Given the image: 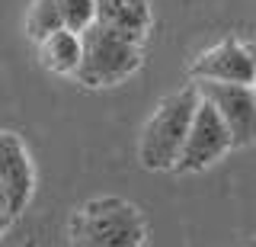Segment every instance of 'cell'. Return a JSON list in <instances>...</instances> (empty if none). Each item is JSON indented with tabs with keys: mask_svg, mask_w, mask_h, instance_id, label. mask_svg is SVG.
Returning <instances> with one entry per match:
<instances>
[{
	"mask_svg": "<svg viewBox=\"0 0 256 247\" xmlns=\"http://www.w3.org/2000/svg\"><path fill=\"white\" fill-rule=\"evenodd\" d=\"M10 221H13V218H10V215H4V212H0V237H4V234H6V228H10Z\"/></svg>",
	"mask_w": 256,
	"mask_h": 247,
	"instance_id": "obj_13",
	"label": "cell"
},
{
	"mask_svg": "<svg viewBox=\"0 0 256 247\" xmlns=\"http://www.w3.org/2000/svg\"><path fill=\"white\" fill-rule=\"evenodd\" d=\"M61 23L70 33H84L96 23V4L93 0H61Z\"/></svg>",
	"mask_w": 256,
	"mask_h": 247,
	"instance_id": "obj_11",
	"label": "cell"
},
{
	"mask_svg": "<svg viewBox=\"0 0 256 247\" xmlns=\"http://www.w3.org/2000/svg\"><path fill=\"white\" fill-rule=\"evenodd\" d=\"M228 151H234L228 125L221 122V116L214 113L212 103L198 97L192 122H189V132H186V141H182L180 154H176L173 170L176 173H198V170H205V167L218 164Z\"/></svg>",
	"mask_w": 256,
	"mask_h": 247,
	"instance_id": "obj_4",
	"label": "cell"
},
{
	"mask_svg": "<svg viewBox=\"0 0 256 247\" xmlns=\"http://www.w3.org/2000/svg\"><path fill=\"white\" fill-rule=\"evenodd\" d=\"M198 97L214 106L221 122L228 125L234 148L256 141V97L250 84H196Z\"/></svg>",
	"mask_w": 256,
	"mask_h": 247,
	"instance_id": "obj_5",
	"label": "cell"
},
{
	"mask_svg": "<svg viewBox=\"0 0 256 247\" xmlns=\"http://www.w3.org/2000/svg\"><path fill=\"white\" fill-rule=\"evenodd\" d=\"M250 87H253V97H256V77H253V84H250Z\"/></svg>",
	"mask_w": 256,
	"mask_h": 247,
	"instance_id": "obj_15",
	"label": "cell"
},
{
	"mask_svg": "<svg viewBox=\"0 0 256 247\" xmlns=\"http://www.w3.org/2000/svg\"><path fill=\"white\" fill-rule=\"evenodd\" d=\"M70 247H148V225L134 202L90 199L70 215Z\"/></svg>",
	"mask_w": 256,
	"mask_h": 247,
	"instance_id": "obj_1",
	"label": "cell"
},
{
	"mask_svg": "<svg viewBox=\"0 0 256 247\" xmlns=\"http://www.w3.org/2000/svg\"><path fill=\"white\" fill-rule=\"evenodd\" d=\"M38 61H42L45 71L61 77H74V71L80 65V36L70 33V29H54L52 36L38 39Z\"/></svg>",
	"mask_w": 256,
	"mask_h": 247,
	"instance_id": "obj_9",
	"label": "cell"
},
{
	"mask_svg": "<svg viewBox=\"0 0 256 247\" xmlns=\"http://www.w3.org/2000/svg\"><path fill=\"white\" fill-rule=\"evenodd\" d=\"M141 42H132V39L109 33L93 23L90 29L80 33V65L74 77L77 84L90 87V90H106V87L125 84L141 68Z\"/></svg>",
	"mask_w": 256,
	"mask_h": 247,
	"instance_id": "obj_2",
	"label": "cell"
},
{
	"mask_svg": "<svg viewBox=\"0 0 256 247\" xmlns=\"http://www.w3.org/2000/svg\"><path fill=\"white\" fill-rule=\"evenodd\" d=\"M93 4H96V26L144 45L150 26H154L150 0H93Z\"/></svg>",
	"mask_w": 256,
	"mask_h": 247,
	"instance_id": "obj_8",
	"label": "cell"
},
{
	"mask_svg": "<svg viewBox=\"0 0 256 247\" xmlns=\"http://www.w3.org/2000/svg\"><path fill=\"white\" fill-rule=\"evenodd\" d=\"M0 212H4V215H10V218H13V212H10V199H6V189H4V183H0Z\"/></svg>",
	"mask_w": 256,
	"mask_h": 247,
	"instance_id": "obj_12",
	"label": "cell"
},
{
	"mask_svg": "<svg viewBox=\"0 0 256 247\" xmlns=\"http://www.w3.org/2000/svg\"><path fill=\"white\" fill-rule=\"evenodd\" d=\"M189 71L198 84L202 81L205 84H253L256 77V65L250 52L237 39H221L212 49L198 52Z\"/></svg>",
	"mask_w": 256,
	"mask_h": 247,
	"instance_id": "obj_6",
	"label": "cell"
},
{
	"mask_svg": "<svg viewBox=\"0 0 256 247\" xmlns=\"http://www.w3.org/2000/svg\"><path fill=\"white\" fill-rule=\"evenodd\" d=\"M196 103H198L196 84L170 93L166 100H160V106L144 122L141 141H138V161L144 170H173L176 154H180L182 141H186Z\"/></svg>",
	"mask_w": 256,
	"mask_h": 247,
	"instance_id": "obj_3",
	"label": "cell"
},
{
	"mask_svg": "<svg viewBox=\"0 0 256 247\" xmlns=\"http://www.w3.org/2000/svg\"><path fill=\"white\" fill-rule=\"evenodd\" d=\"M54 29H64L61 23V0H32L26 13V36L32 42L52 36Z\"/></svg>",
	"mask_w": 256,
	"mask_h": 247,
	"instance_id": "obj_10",
	"label": "cell"
},
{
	"mask_svg": "<svg viewBox=\"0 0 256 247\" xmlns=\"http://www.w3.org/2000/svg\"><path fill=\"white\" fill-rule=\"evenodd\" d=\"M246 45V52H250V58H253V65H256V39H253V42H244Z\"/></svg>",
	"mask_w": 256,
	"mask_h": 247,
	"instance_id": "obj_14",
	"label": "cell"
},
{
	"mask_svg": "<svg viewBox=\"0 0 256 247\" xmlns=\"http://www.w3.org/2000/svg\"><path fill=\"white\" fill-rule=\"evenodd\" d=\"M0 183L10 199L13 218L29 205L32 189H36V167H32L29 148L16 132H0Z\"/></svg>",
	"mask_w": 256,
	"mask_h": 247,
	"instance_id": "obj_7",
	"label": "cell"
}]
</instances>
